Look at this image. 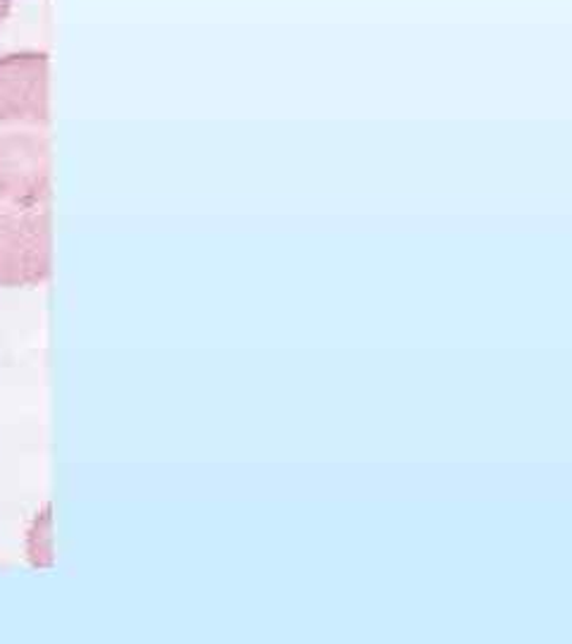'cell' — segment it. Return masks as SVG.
Here are the masks:
<instances>
[{
  "instance_id": "obj_1",
  "label": "cell",
  "mask_w": 572,
  "mask_h": 644,
  "mask_svg": "<svg viewBox=\"0 0 572 644\" xmlns=\"http://www.w3.org/2000/svg\"><path fill=\"white\" fill-rule=\"evenodd\" d=\"M0 193L51 205L48 56L39 51L0 58Z\"/></svg>"
},
{
  "instance_id": "obj_2",
  "label": "cell",
  "mask_w": 572,
  "mask_h": 644,
  "mask_svg": "<svg viewBox=\"0 0 572 644\" xmlns=\"http://www.w3.org/2000/svg\"><path fill=\"white\" fill-rule=\"evenodd\" d=\"M51 275V205L0 193V286H39Z\"/></svg>"
},
{
  "instance_id": "obj_3",
  "label": "cell",
  "mask_w": 572,
  "mask_h": 644,
  "mask_svg": "<svg viewBox=\"0 0 572 644\" xmlns=\"http://www.w3.org/2000/svg\"><path fill=\"white\" fill-rule=\"evenodd\" d=\"M10 8H12V0H0V27H3L6 18L10 14Z\"/></svg>"
}]
</instances>
